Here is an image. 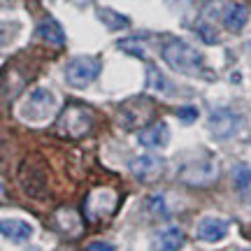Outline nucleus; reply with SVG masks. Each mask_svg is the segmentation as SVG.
<instances>
[{"mask_svg": "<svg viewBox=\"0 0 251 251\" xmlns=\"http://www.w3.org/2000/svg\"><path fill=\"white\" fill-rule=\"evenodd\" d=\"M163 61L170 65L175 72H181L186 77H196L205 68L202 54L184 40H170L163 47Z\"/></svg>", "mask_w": 251, "mask_h": 251, "instance_id": "f257e3e1", "label": "nucleus"}, {"mask_svg": "<svg viewBox=\"0 0 251 251\" xmlns=\"http://www.w3.org/2000/svg\"><path fill=\"white\" fill-rule=\"evenodd\" d=\"M100 70H102V63L98 56L93 54H84V56H75L68 65H65V79L72 89H86L93 81L98 79Z\"/></svg>", "mask_w": 251, "mask_h": 251, "instance_id": "f03ea898", "label": "nucleus"}, {"mask_svg": "<svg viewBox=\"0 0 251 251\" xmlns=\"http://www.w3.org/2000/svg\"><path fill=\"white\" fill-rule=\"evenodd\" d=\"M216 177H219V163L212 156L193 158V161L184 163L179 170V179L188 186H209Z\"/></svg>", "mask_w": 251, "mask_h": 251, "instance_id": "7ed1b4c3", "label": "nucleus"}, {"mask_svg": "<svg viewBox=\"0 0 251 251\" xmlns=\"http://www.w3.org/2000/svg\"><path fill=\"white\" fill-rule=\"evenodd\" d=\"M56 109V98L51 91L47 89H35L30 91V96L26 98V102L21 105L19 114L24 121H45L54 114Z\"/></svg>", "mask_w": 251, "mask_h": 251, "instance_id": "20e7f679", "label": "nucleus"}, {"mask_svg": "<svg viewBox=\"0 0 251 251\" xmlns=\"http://www.w3.org/2000/svg\"><path fill=\"white\" fill-rule=\"evenodd\" d=\"M117 209V193L112 188H93L84 200V214L91 224L107 219Z\"/></svg>", "mask_w": 251, "mask_h": 251, "instance_id": "39448f33", "label": "nucleus"}, {"mask_svg": "<svg viewBox=\"0 0 251 251\" xmlns=\"http://www.w3.org/2000/svg\"><path fill=\"white\" fill-rule=\"evenodd\" d=\"M240 126H242V117L240 114H235L233 109H214L209 119H207V128H209V133L219 137V140H226V137H233L237 130H240Z\"/></svg>", "mask_w": 251, "mask_h": 251, "instance_id": "423d86ee", "label": "nucleus"}, {"mask_svg": "<svg viewBox=\"0 0 251 251\" xmlns=\"http://www.w3.org/2000/svg\"><path fill=\"white\" fill-rule=\"evenodd\" d=\"M91 126H93V117H91L89 109L72 105V107H68L65 112H63L58 128H61L63 133L72 135V137H79V135L89 133Z\"/></svg>", "mask_w": 251, "mask_h": 251, "instance_id": "0eeeda50", "label": "nucleus"}, {"mask_svg": "<svg viewBox=\"0 0 251 251\" xmlns=\"http://www.w3.org/2000/svg\"><path fill=\"white\" fill-rule=\"evenodd\" d=\"M228 230H230V221L228 219H221V216H202L196 228V237L200 242L214 244V242L226 240Z\"/></svg>", "mask_w": 251, "mask_h": 251, "instance_id": "6e6552de", "label": "nucleus"}, {"mask_svg": "<svg viewBox=\"0 0 251 251\" xmlns=\"http://www.w3.org/2000/svg\"><path fill=\"white\" fill-rule=\"evenodd\" d=\"M137 140L147 149H163V147H168V142H170V128H168L165 121H158V124L142 128L137 133Z\"/></svg>", "mask_w": 251, "mask_h": 251, "instance_id": "1a4fd4ad", "label": "nucleus"}, {"mask_svg": "<svg viewBox=\"0 0 251 251\" xmlns=\"http://www.w3.org/2000/svg\"><path fill=\"white\" fill-rule=\"evenodd\" d=\"M130 172H133L137 179L153 181L163 172V161L161 158H156V156H149V153L135 156L133 161H130Z\"/></svg>", "mask_w": 251, "mask_h": 251, "instance_id": "9d476101", "label": "nucleus"}, {"mask_svg": "<svg viewBox=\"0 0 251 251\" xmlns=\"http://www.w3.org/2000/svg\"><path fill=\"white\" fill-rule=\"evenodd\" d=\"M0 233L5 240L9 242H28L30 237H33V226L26 224V221H21V219H2V224H0Z\"/></svg>", "mask_w": 251, "mask_h": 251, "instance_id": "9b49d317", "label": "nucleus"}, {"mask_svg": "<svg viewBox=\"0 0 251 251\" xmlns=\"http://www.w3.org/2000/svg\"><path fill=\"white\" fill-rule=\"evenodd\" d=\"M247 21H249V7L244 5V2H233V5H228L224 12V26L228 30H233V33H240L244 26H247Z\"/></svg>", "mask_w": 251, "mask_h": 251, "instance_id": "f8f14e48", "label": "nucleus"}, {"mask_svg": "<svg viewBox=\"0 0 251 251\" xmlns=\"http://www.w3.org/2000/svg\"><path fill=\"white\" fill-rule=\"evenodd\" d=\"M37 35L42 37L45 42H49V45L54 47H63L65 45V30H63V26L56 21V19H45L40 26H37Z\"/></svg>", "mask_w": 251, "mask_h": 251, "instance_id": "ddd939ff", "label": "nucleus"}, {"mask_svg": "<svg viewBox=\"0 0 251 251\" xmlns=\"http://www.w3.org/2000/svg\"><path fill=\"white\" fill-rule=\"evenodd\" d=\"M158 247L165 251H177L184 247V233H181L179 228H165L158 233Z\"/></svg>", "mask_w": 251, "mask_h": 251, "instance_id": "4468645a", "label": "nucleus"}, {"mask_svg": "<svg viewBox=\"0 0 251 251\" xmlns=\"http://www.w3.org/2000/svg\"><path fill=\"white\" fill-rule=\"evenodd\" d=\"M100 21L109 28V30H121V28H128L130 26V21L124 17V14H119L114 9H100Z\"/></svg>", "mask_w": 251, "mask_h": 251, "instance_id": "2eb2a0df", "label": "nucleus"}, {"mask_svg": "<svg viewBox=\"0 0 251 251\" xmlns=\"http://www.w3.org/2000/svg\"><path fill=\"white\" fill-rule=\"evenodd\" d=\"M233 186L237 191H247L251 188V168L247 163H237L233 170Z\"/></svg>", "mask_w": 251, "mask_h": 251, "instance_id": "dca6fc26", "label": "nucleus"}, {"mask_svg": "<svg viewBox=\"0 0 251 251\" xmlns=\"http://www.w3.org/2000/svg\"><path fill=\"white\" fill-rule=\"evenodd\" d=\"M119 47H121V49H126L128 54L137 56V58H144V56L149 54V51H147V47H144V42H142V40H140V37H130V40H121V42H119Z\"/></svg>", "mask_w": 251, "mask_h": 251, "instance_id": "f3484780", "label": "nucleus"}, {"mask_svg": "<svg viewBox=\"0 0 251 251\" xmlns=\"http://www.w3.org/2000/svg\"><path fill=\"white\" fill-rule=\"evenodd\" d=\"M147 207H149V212H153V214H168V209H165V200H163V196H151L149 200H147Z\"/></svg>", "mask_w": 251, "mask_h": 251, "instance_id": "a211bd4d", "label": "nucleus"}, {"mask_svg": "<svg viewBox=\"0 0 251 251\" xmlns=\"http://www.w3.org/2000/svg\"><path fill=\"white\" fill-rule=\"evenodd\" d=\"M177 117L184 119V121H193V119L198 117V109L196 107H181L179 112H177Z\"/></svg>", "mask_w": 251, "mask_h": 251, "instance_id": "6ab92c4d", "label": "nucleus"}, {"mask_svg": "<svg viewBox=\"0 0 251 251\" xmlns=\"http://www.w3.org/2000/svg\"><path fill=\"white\" fill-rule=\"evenodd\" d=\"M86 249H91V251H93V249H105V251H112V249H114V244H107V242H91L89 247H86Z\"/></svg>", "mask_w": 251, "mask_h": 251, "instance_id": "aec40b11", "label": "nucleus"}, {"mask_svg": "<svg viewBox=\"0 0 251 251\" xmlns=\"http://www.w3.org/2000/svg\"><path fill=\"white\" fill-rule=\"evenodd\" d=\"M184 2H193V0H184Z\"/></svg>", "mask_w": 251, "mask_h": 251, "instance_id": "412c9836", "label": "nucleus"}]
</instances>
